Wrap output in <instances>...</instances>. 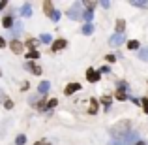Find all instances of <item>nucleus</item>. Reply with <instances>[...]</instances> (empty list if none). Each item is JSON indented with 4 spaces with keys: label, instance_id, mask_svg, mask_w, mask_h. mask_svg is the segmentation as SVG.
I'll return each instance as SVG.
<instances>
[{
    "label": "nucleus",
    "instance_id": "7ed1b4c3",
    "mask_svg": "<svg viewBox=\"0 0 148 145\" xmlns=\"http://www.w3.org/2000/svg\"><path fill=\"white\" fill-rule=\"evenodd\" d=\"M137 142H139V134H137V132H127V134L120 139V143H122V145H133V143H137Z\"/></svg>",
    "mask_w": 148,
    "mask_h": 145
},
{
    "label": "nucleus",
    "instance_id": "a19ab883",
    "mask_svg": "<svg viewBox=\"0 0 148 145\" xmlns=\"http://www.w3.org/2000/svg\"><path fill=\"white\" fill-rule=\"evenodd\" d=\"M0 76H2V72H0Z\"/></svg>",
    "mask_w": 148,
    "mask_h": 145
},
{
    "label": "nucleus",
    "instance_id": "39448f33",
    "mask_svg": "<svg viewBox=\"0 0 148 145\" xmlns=\"http://www.w3.org/2000/svg\"><path fill=\"white\" fill-rule=\"evenodd\" d=\"M86 79L90 81V83H98V81H99V72H96V70L88 68V72H86Z\"/></svg>",
    "mask_w": 148,
    "mask_h": 145
},
{
    "label": "nucleus",
    "instance_id": "4468645a",
    "mask_svg": "<svg viewBox=\"0 0 148 145\" xmlns=\"http://www.w3.org/2000/svg\"><path fill=\"white\" fill-rule=\"evenodd\" d=\"M21 15L23 17H30V15H32V6H30V4H25L23 10H21Z\"/></svg>",
    "mask_w": 148,
    "mask_h": 145
},
{
    "label": "nucleus",
    "instance_id": "412c9836",
    "mask_svg": "<svg viewBox=\"0 0 148 145\" xmlns=\"http://www.w3.org/2000/svg\"><path fill=\"white\" fill-rule=\"evenodd\" d=\"M127 49H131V51L139 49V42L137 40H130V42H127Z\"/></svg>",
    "mask_w": 148,
    "mask_h": 145
},
{
    "label": "nucleus",
    "instance_id": "393cba45",
    "mask_svg": "<svg viewBox=\"0 0 148 145\" xmlns=\"http://www.w3.org/2000/svg\"><path fill=\"white\" fill-rule=\"evenodd\" d=\"M26 45H28L32 51H36V47H38V40H28V44H26Z\"/></svg>",
    "mask_w": 148,
    "mask_h": 145
},
{
    "label": "nucleus",
    "instance_id": "f3484780",
    "mask_svg": "<svg viewBox=\"0 0 148 145\" xmlns=\"http://www.w3.org/2000/svg\"><path fill=\"white\" fill-rule=\"evenodd\" d=\"M2 25L6 26V28H11V25H13V17H11V15H6V17L2 19Z\"/></svg>",
    "mask_w": 148,
    "mask_h": 145
},
{
    "label": "nucleus",
    "instance_id": "0eeeda50",
    "mask_svg": "<svg viewBox=\"0 0 148 145\" xmlns=\"http://www.w3.org/2000/svg\"><path fill=\"white\" fill-rule=\"evenodd\" d=\"M126 89H127L126 83L118 85V89H116V98H118V100H126Z\"/></svg>",
    "mask_w": 148,
    "mask_h": 145
},
{
    "label": "nucleus",
    "instance_id": "5701e85b",
    "mask_svg": "<svg viewBox=\"0 0 148 145\" xmlns=\"http://www.w3.org/2000/svg\"><path fill=\"white\" fill-rule=\"evenodd\" d=\"M139 58H141V60H148V49L146 47L139 51Z\"/></svg>",
    "mask_w": 148,
    "mask_h": 145
},
{
    "label": "nucleus",
    "instance_id": "20e7f679",
    "mask_svg": "<svg viewBox=\"0 0 148 145\" xmlns=\"http://www.w3.org/2000/svg\"><path fill=\"white\" fill-rule=\"evenodd\" d=\"M122 44H124V34H114V36H111V40H109V45H111V47H120Z\"/></svg>",
    "mask_w": 148,
    "mask_h": 145
},
{
    "label": "nucleus",
    "instance_id": "ddd939ff",
    "mask_svg": "<svg viewBox=\"0 0 148 145\" xmlns=\"http://www.w3.org/2000/svg\"><path fill=\"white\" fill-rule=\"evenodd\" d=\"M124 30H126V21H124V19H118V21H116V34H124Z\"/></svg>",
    "mask_w": 148,
    "mask_h": 145
},
{
    "label": "nucleus",
    "instance_id": "58836bf2",
    "mask_svg": "<svg viewBox=\"0 0 148 145\" xmlns=\"http://www.w3.org/2000/svg\"><path fill=\"white\" fill-rule=\"evenodd\" d=\"M109 145H122L120 142H112V143H109Z\"/></svg>",
    "mask_w": 148,
    "mask_h": 145
},
{
    "label": "nucleus",
    "instance_id": "ea45409f",
    "mask_svg": "<svg viewBox=\"0 0 148 145\" xmlns=\"http://www.w3.org/2000/svg\"><path fill=\"white\" fill-rule=\"evenodd\" d=\"M0 98H2V92H0Z\"/></svg>",
    "mask_w": 148,
    "mask_h": 145
},
{
    "label": "nucleus",
    "instance_id": "9d476101",
    "mask_svg": "<svg viewBox=\"0 0 148 145\" xmlns=\"http://www.w3.org/2000/svg\"><path fill=\"white\" fill-rule=\"evenodd\" d=\"M10 47H11V51H13V53H23V44H21V42H19V40H13V42H11V44H10Z\"/></svg>",
    "mask_w": 148,
    "mask_h": 145
},
{
    "label": "nucleus",
    "instance_id": "72a5a7b5",
    "mask_svg": "<svg viewBox=\"0 0 148 145\" xmlns=\"http://www.w3.org/2000/svg\"><path fill=\"white\" fill-rule=\"evenodd\" d=\"M101 8H111V2H101Z\"/></svg>",
    "mask_w": 148,
    "mask_h": 145
},
{
    "label": "nucleus",
    "instance_id": "f257e3e1",
    "mask_svg": "<svg viewBox=\"0 0 148 145\" xmlns=\"http://www.w3.org/2000/svg\"><path fill=\"white\" fill-rule=\"evenodd\" d=\"M127 132H130V121H122V123L114 124V126L111 128V136H112V138H120V139H122ZM120 139H118V142H120Z\"/></svg>",
    "mask_w": 148,
    "mask_h": 145
},
{
    "label": "nucleus",
    "instance_id": "473e14b6",
    "mask_svg": "<svg viewBox=\"0 0 148 145\" xmlns=\"http://www.w3.org/2000/svg\"><path fill=\"white\" fill-rule=\"evenodd\" d=\"M105 58H107L109 62H114V60H116V57H114V55H107V57H105Z\"/></svg>",
    "mask_w": 148,
    "mask_h": 145
},
{
    "label": "nucleus",
    "instance_id": "2f4dec72",
    "mask_svg": "<svg viewBox=\"0 0 148 145\" xmlns=\"http://www.w3.org/2000/svg\"><path fill=\"white\" fill-rule=\"evenodd\" d=\"M109 72H111V68H109V66H103V68L99 70V74H109Z\"/></svg>",
    "mask_w": 148,
    "mask_h": 145
},
{
    "label": "nucleus",
    "instance_id": "4c0bfd02",
    "mask_svg": "<svg viewBox=\"0 0 148 145\" xmlns=\"http://www.w3.org/2000/svg\"><path fill=\"white\" fill-rule=\"evenodd\" d=\"M133 145H145V142H141V139H139L137 143H133Z\"/></svg>",
    "mask_w": 148,
    "mask_h": 145
},
{
    "label": "nucleus",
    "instance_id": "9b49d317",
    "mask_svg": "<svg viewBox=\"0 0 148 145\" xmlns=\"http://www.w3.org/2000/svg\"><path fill=\"white\" fill-rule=\"evenodd\" d=\"M49 89H51V83H49V81H41V83L38 85V91H40V94H45Z\"/></svg>",
    "mask_w": 148,
    "mask_h": 145
},
{
    "label": "nucleus",
    "instance_id": "a878e982",
    "mask_svg": "<svg viewBox=\"0 0 148 145\" xmlns=\"http://www.w3.org/2000/svg\"><path fill=\"white\" fill-rule=\"evenodd\" d=\"M101 104H105V108H109V104H111V96H103V98H101Z\"/></svg>",
    "mask_w": 148,
    "mask_h": 145
},
{
    "label": "nucleus",
    "instance_id": "f8f14e48",
    "mask_svg": "<svg viewBox=\"0 0 148 145\" xmlns=\"http://www.w3.org/2000/svg\"><path fill=\"white\" fill-rule=\"evenodd\" d=\"M66 45H68V42H66V40H56L53 44V51H60V49H64Z\"/></svg>",
    "mask_w": 148,
    "mask_h": 145
},
{
    "label": "nucleus",
    "instance_id": "f03ea898",
    "mask_svg": "<svg viewBox=\"0 0 148 145\" xmlns=\"http://www.w3.org/2000/svg\"><path fill=\"white\" fill-rule=\"evenodd\" d=\"M68 17L71 19V21H79V19H83V10H81V4H75L71 10H68Z\"/></svg>",
    "mask_w": 148,
    "mask_h": 145
},
{
    "label": "nucleus",
    "instance_id": "6ab92c4d",
    "mask_svg": "<svg viewBox=\"0 0 148 145\" xmlns=\"http://www.w3.org/2000/svg\"><path fill=\"white\" fill-rule=\"evenodd\" d=\"M41 44H51V42H53V36H51V34H41Z\"/></svg>",
    "mask_w": 148,
    "mask_h": 145
},
{
    "label": "nucleus",
    "instance_id": "aec40b11",
    "mask_svg": "<svg viewBox=\"0 0 148 145\" xmlns=\"http://www.w3.org/2000/svg\"><path fill=\"white\" fill-rule=\"evenodd\" d=\"M92 17H94V13H92V10H86V11H83V19H86L88 23L92 21Z\"/></svg>",
    "mask_w": 148,
    "mask_h": 145
},
{
    "label": "nucleus",
    "instance_id": "c756f323",
    "mask_svg": "<svg viewBox=\"0 0 148 145\" xmlns=\"http://www.w3.org/2000/svg\"><path fill=\"white\" fill-rule=\"evenodd\" d=\"M4 105H6V109H11V108H13V102H11V100H6V102H4Z\"/></svg>",
    "mask_w": 148,
    "mask_h": 145
},
{
    "label": "nucleus",
    "instance_id": "cd10ccee",
    "mask_svg": "<svg viewBox=\"0 0 148 145\" xmlns=\"http://www.w3.org/2000/svg\"><path fill=\"white\" fill-rule=\"evenodd\" d=\"M49 19H53V21H58V19H60V13H58V11H53Z\"/></svg>",
    "mask_w": 148,
    "mask_h": 145
},
{
    "label": "nucleus",
    "instance_id": "e433bc0d",
    "mask_svg": "<svg viewBox=\"0 0 148 145\" xmlns=\"http://www.w3.org/2000/svg\"><path fill=\"white\" fill-rule=\"evenodd\" d=\"M8 6V2H0V10H2V8H6Z\"/></svg>",
    "mask_w": 148,
    "mask_h": 145
},
{
    "label": "nucleus",
    "instance_id": "7c9ffc66",
    "mask_svg": "<svg viewBox=\"0 0 148 145\" xmlns=\"http://www.w3.org/2000/svg\"><path fill=\"white\" fill-rule=\"evenodd\" d=\"M56 104H58V100H51V102H47V105H45V108H54Z\"/></svg>",
    "mask_w": 148,
    "mask_h": 145
},
{
    "label": "nucleus",
    "instance_id": "4be33fe9",
    "mask_svg": "<svg viewBox=\"0 0 148 145\" xmlns=\"http://www.w3.org/2000/svg\"><path fill=\"white\" fill-rule=\"evenodd\" d=\"M133 6H137V8H148V2L146 0H135V2H131Z\"/></svg>",
    "mask_w": 148,
    "mask_h": 145
},
{
    "label": "nucleus",
    "instance_id": "c85d7f7f",
    "mask_svg": "<svg viewBox=\"0 0 148 145\" xmlns=\"http://www.w3.org/2000/svg\"><path fill=\"white\" fill-rule=\"evenodd\" d=\"M143 109H145V113L148 115V98H145V100H143Z\"/></svg>",
    "mask_w": 148,
    "mask_h": 145
},
{
    "label": "nucleus",
    "instance_id": "f704fd0d",
    "mask_svg": "<svg viewBox=\"0 0 148 145\" xmlns=\"http://www.w3.org/2000/svg\"><path fill=\"white\" fill-rule=\"evenodd\" d=\"M4 45H6V42H4V38L0 36V47H4Z\"/></svg>",
    "mask_w": 148,
    "mask_h": 145
},
{
    "label": "nucleus",
    "instance_id": "dca6fc26",
    "mask_svg": "<svg viewBox=\"0 0 148 145\" xmlns=\"http://www.w3.org/2000/svg\"><path fill=\"white\" fill-rule=\"evenodd\" d=\"M43 11H45V15H47V17H51V13H53V2H45L43 4Z\"/></svg>",
    "mask_w": 148,
    "mask_h": 145
},
{
    "label": "nucleus",
    "instance_id": "2eb2a0df",
    "mask_svg": "<svg viewBox=\"0 0 148 145\" xmlns=\"http://www.w3.org/2000/svg\"><path fill=\"white\" fill-rule=\"evenodd\" d=\"M88 113H90V115H96V113H98V100H94V98L90 100V109H88Z\"/></svg>",
    "mask_w": 148,
    "mask_h": 145
},
{
    "label": "nucleus",
    "instance_id": "423d86ee",
    "mask_svg": "<svg viewBox=\"0 0 148 145\" xmlns=\"http://www.w3.org/2000/svg\"><path fill=\"white\" fill-rule=\"evenodd\" d=\"M25 68H26V70H30V72H32L34 76H40V74H41V68L36 64V62H32V60H30V62H26V64H25Z\"/></svg>",
    "mask_w": 148,
    "mask_h": 145
},
{
    "label": "nucleus",
    "instance_id": "b1692460",
    "mask_svg": "<svg viewBox=\"0 0 148 145\" xmlns=\"http://www.w3.org/2000/svg\"><path fill=\"white\" fill-rule=\"evenodd\" d=\"M15 143H17V145H25V143H26V136H17Z\"/></svg>",
    "mask_w": 148,
    "mask_h": 145
},
{
    "label": "nucleus",
    "instance_id": "bb28decb",
    "mask_svg": "<svg viewBox=\"0 0 148 145\" xmlns=\"http://www.w3.org/2000/svg\"><path fill=\"white\" fill-rule=\"evenodd\" d=\"M28 58H32V60H34V58H40V53H38V51H30Z\"/></svg>",
    "mask_w": 148,
    "mask_h": 145
},
{
    "label": "nucleus",
    "instance_id": "c9c22d12",
    "mask_svg": "<svg viewBox=\"0 0 148 145\" xmlns=\"http://www.w3.org/2000/svg\"><path fill=\"white\" fill-rule=\"evenodd\" d=\"M34 145H49V142H38V143H34Z\"/></svg>",
    "mask_w": 148,
    "mask_h": 145
},
{
    "label": "nucleus",
    "instance_id": "1a4fd4ad",
    "mask_svg": "<svg viewBox=\"0 0 148 145\" xmlns=\"http://www.w3.org/2000/svg\"><path fill=\"white\" fill-rule=\"evenodd\" d=\"M79 89H81V85H79V83H69L68 87L64 89V92H66V94L69 96V94H73V92H77Z\"/></svg>",
    "mask_w": 148,
    "mask_h": 145
},
{
    "label": "nucleus",
    "instance_id": "6e6552de",
    "mask_svg": "<svg viewBox=\"0 0 148 145\" xmlns=\"http://www.w3.org/2000/svg\"><path fill=\"white\" fill-rule=\"evenodd\" d=\"M11 34H13V36H19V34H21V30H23V23L21 21H13V25H11Z\"/></svg>",
    "mask_w": 148,
    "mask_h": 145
},
{
    "label": "nucleus",
    "instance_id": "a211bd4d",
    "mask_svg": "<svg viewBox=\"0 0 148 145\" xmlns=\"http://www.w3.org/2000/svg\"><path fill=\"white\" fill-rule=\"evenodd\" d=\"M92 32H94V25H92V23H88V25L83 26V34H86V36H88V34H92Z\"/></svg>",
    "mask_w": 148,
    "mask_h": 145
}]
</instances>
